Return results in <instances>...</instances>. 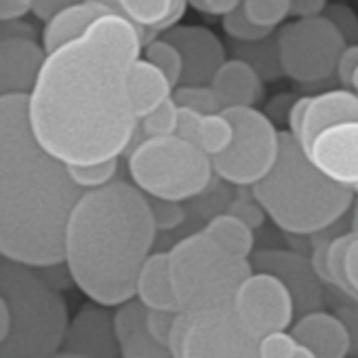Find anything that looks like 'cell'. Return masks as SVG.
<instances>
[{
	"label": "cell",
	"mask_w": 358,
	"mask_h": 358,
	"mask_svg": "<svg viewBox=\"0 0 358 358\" xmlns=\"http://www.w3.org/2000/svg\"><path fill=\"white\" fill-rule=\"evenodd\" d=\"M143 49L141 32L120 13L91 24L45 55L26 99L34 139L66 166L118 160L135 137L129 74Z\"/></svg>",
	"instance_id": "obj_1"
},
{
	"label": "cell",
	"mask_w": 358,
	"mask_h": 358,
	"mask_svg": "<svg viewBox=\"0 0 358 358\" xmlns=\"http://www.w3.org/2000/svg\"><path fill=\"white\" fill-rule=\"evenodd\" d=\"M26 99L0 97V257L43 270L64 262L68 217L83 190L34 139Z\"/></svg>",
	"instance_id": "obj_2"
},
{
	"label": "cell",
	"mask_w": 358,
	"mask_h": 358,
	"mask_svg": "<svg viewBox=\"0 0 358 358\" xmlns=\"http://www.w3.org/2000/svg\"><path fill=\"white\" fill-rule=\"evenodd\" d=\"M154 238L148 199L133 184L112 182L76 201L64 234V266L93 303L122 306L135 297Z\"/></svg>",
	"instance_id": "obj_3"
},
{
	"label": "cell",
	"mask_w": 358,
	"mask_h": 358,
	"mask_svg": "<svg viewBox=\"0 0 358 358\" xmlns=\"http://www.w3.org/2000/svg\"><path fill=\"white\" fill-rule=\"evenodd\" d=\"M251 192L262 211L282 232L295 236L329 230L354 203V192L327 179L289 133H280L276 164Z\"/></svg>",
	"instance_id": "obj_4"
},
{
	"label": "cell",
	"mask_w": 358,
	"mask_h": 358,
	"mask_svg": "<svg viewBox=\"0 0 358 358\" xmlns=\"http://www.w3.org/2000/svg\"><path fill=\"white\" fill-rule=\"evenodd\" d=\"M0 295L9 303L11 327L0 358H51L62 350L70 320L66 299L36 270L3 259Z\"/></svg>",
	"instance_id": "obj_5"
},
{
	"label": "cell",
	"mask_w": 358,
	"mask_h": 358,
	"mask_svg": "<svg viewBox=\"0 0 358 358\" xmlns=\"http://www.w3.org/2000/svg\"><path fill=\"white\" fill-rule=\"evenodd\" d=\"M166 257L177 308L184 314L232 306L238 287L253 272L249 262L228 257L203 232L175 243Z\"/></svg>",
	"instance_id": "obj_6"
},
{
	"label": "cell",
	"mask_w": 358,
	"mask_h": 358,
	"mask_svg": "<svg viewBox=\"0 0 358 358\" xmlns=\"http://www.w3.org/2000/svg\"><path fill=\"white\" fill-rule=\"evenodd\" d=\"M129 175L143 196L184 203L211 188L213 166L194 143L171 135L139 141L129 154Z\"/></svg>",
	"instance_id": "obj_7"
},
{
	"label": "cell",
	"mask_w": 358,
	"mask_h": 358,
	"mask_svg": "<svg viewBox=\"0 0 358 358\" xmlns=\"http://www.w3.org/2000/svg\"><path fill=\"white\" fill-rule=\"evenodd\" d=\"M222 112L232 122L234 137L224 154L211 158L213 175L230 186L253 188L276 164L280 133L257 108H228Z\"/></svg>",
	"instance_id": "obj_8"
},
{
	"label": "cell",
	"mask_w": 358,
	"mask_h": 358,
	"mask_svg": "<svg viewBox=\"0 0 358 358\" xmlns=\"http://www.w3.org/2000/svg\"><path fill=\"white\" fill-rule=\"evenodd\" d=\"M282 76L301 85H316L335 74L343 38L322 15L295 20L276 32Z\"/></svg>",
	"instance_id": "obj_9"
},
{
	"label": "cell",
	"mask_w": 358,
	"mask_h": 358,
	"mask_svg": "<svg viewBox=\"0 0 358 358\" xmlns=\"http://www.w3.org/2000/svg\"><path fill=\"white\" fill-rule=\"evenodd\" d=\"M257 337L238 320L232 306L188 314L177 358H257Z\"/></svg>",
	"instance_id": "obj_10"
},
{
	"label": "cell",
	"mask_w": 358,
	"mask_h": 358,
	"mask_svg": "<svg viewBox=\"0 0 358 358\" xmlns=\"http://www.w3.org/2000/svg\"><path fill=\"white\" fill-rule=\"evenodd\" d=\"M232 310L253 337L287 331L293 324L295 306L282 282L264 272H251L238 287Z\"/></svg>",
	"instance_id": "obj_11"
},
{
	"label": "cell",
	"mask_w": 358,
	"mask_h": 358,
	"mask_svg": "<svg viewBox=\"0 0 358 358\" xmlns=\"http://www.w3.org/2000/svg\"><path fill=\"white\" fill-rule=\"evenodd\" d=\"M182 57L184 87H209L217 70L228 62L220 36L205 26H175L160 34Z\"/></svg>",
	"instance_id": "obj_12"
},
{
	"label": "cell",
	"mask_w": 358,
	"mask_h": 358,
	"mask_svg": "<svg viewBox=\"0 0 358 358\" xmlns=\"http://www.w3.org/2000/svg\"><path fill=\"white\" fill-rule=\"evenodd\" d=\"M249 264L257 272L278 278L282 287L289 291L293 306L301 316L316 312L320 308L322 303L320 282L310 266V259H306L303 255L285 249H262V251H253Z\"/></svg>",
	"instance_id": "obj_13"
},
{
	"label": "cell",
	"mask_w": 358,
	"mask_h": 358,
	"mask_svg": "<svg viewBox=\"0 0 358 358\" xmlns=\"http://www.w3.org/2000/svg\"><path fill=\"white\" fill-rule=\"evenodd\" d=\"M308 160L333 184H358V122H343L322 131L306 150Z\"/></svg>",
	"instance_id": "obj_14"
},
{
	"label": "cell",
	"mask_w": 358,
	"mask_h": 358,
	"mask_svg": "<svg viewBox=\"0 0 358 358\" xmlns=\"http://www.w3.org/2000/svg\"><path fill=\"white\" fill-rule=\"evenodd\" d=\"M62 350L85 358H120L112 314L97 303L83 306L68 320Z\"/></svg>",
	"instance_id": "obj_15"
},
{
	"label": "cell",
	"mask_w": 358,
	"mask_h": 358,
	"mask_svg": "<svg viewBox=\"0 0 358 358\" xmlns=\"http://www.w3.org/2000/svg\"><path fill=\"white\" fill-rule=\"evenodd\" d=\"M45 51L34 38L0 36V97L30 95Z\"/></svg>",
	"instance_id": "obj_16"
},
{
	"label": "cell",
	"mask_w": 358,
	"mask_h": 358,
	"mask_svg": "<svg viewBox=\"0 0 358 358\" xmlns=\"http://www.w3.org/2000/svg\"><path fill=\"white\" fill-rule=\"evenodd\" d=\"M343 122H358V97L352 91L331 89L314 95L308 101L297 143L306 152L322 131Z\"/></svg>",
	"instance_id": "obj_17"
},
{
	"label": "cell",
	"mask_w": 358,
	"mask_h": 358,
	"mask_svg": "<svg viewBox=\"0 0 358 358\" xmlns=\"http://www.w3.org/2000/svg\"><path fill=\"white\" fill-rule=\"evenodd\" d=\"M295 341L308 348L316 358H348L352 339L339 316L316 310L303 314L291 329Z\"/></svg>",
	"instance_id": "obj_18"
},
{
	"label": "cell",
	"mask_w": 358,
	"mask_h": 358,
	"mask_svg": "<svg viewBox=\"0 0 358 358\" xmlns=\"http://www.w3.org/2000/svg\"><path fill=\"white\" fill-rule=\"evenodd\" d=\"M118 13L114 3H103V0H83V3H70L64 11H59L51 22L43 28V51L53 53L62 45L78 38L91 24L97 20Z\"/></svg>",
	"instance_id": "obj_19"
},
{
	"label": "cell",
	"mask_w": 358,
	"mask_h": 358,
	"mask_svg": "<svg viewBox=\"0 0 358 358\" xmlns=\"http://www.w3.org/2000/svg\"><path fill=\"white\" fill-rule=\"evenodd\" d=\"M120 358H171L169 350L156 343L145 331V308L131 299L112 314Z\"/></svg>",
	"instance_id": "obj_20"
},
{
	"label": "cell",
	"mask_w": 358,
	"mask_h": 358,
	"mask_svg": "<svg viewBox=\"0 0 358 358\" xmlns=\"http://www.w3.org/2000/svg\"><path fill=\"white\" fill-rule=\"evenodd\" d=\"M118 13L131 22L143 36V45L175 28L186 15L188 3L184 0H118Z\"/></svg>",
	"instance_id": "obj_21"
},
{
	"label": "cell",
	"mask_w": 358,
	"mask_h": 358,
	"mask_svg": "<svg viewBox=\"0 0 358 358\" xmlns=\"http://www.w3.org/2000/svg\"><path fill=\"white\" fill-rule=\"evenodd\" d=\"M222 103V110L228 108H255L264 99L262 78L238 59H228L209 85Z\"/></svg>",
	"instance_id": "obj_22"
},
{
	"label": "cell",
	"mask_w": 358,
	"mask_h": 358,
	"mask_svg": "<svg viewBox=\"0 0 358 358\" xmlns=\"http://www.w3.org/2000/svg\"><path fill=\"white\" fill-rule=\"evenodd\" d=\"M135 297L145 310L179 312L171 285L166 253H152L141 264L135 280Z\"/></svg>",
	"instance_id": "obj_23"
},
{
	"label": "cell",
	"mask_w": 358,
	"mask_h": 358,
	"mask_svg": "<svg viewBox=\"0 0 358 358\" xmlns=\"http://www.w3.org/2000/svg\"><path fill=\"white\" fill-rule=\"evenodd\" d=\"M171 85L169 80L145 59H137L129 74V99L137 120L152 114L164 101L171 99Z\"/></svg>",
	"instance_id": "obj_24"
},
{
	"label": "cell",
	"mask_w": 358,
	"mask_h": 358,
	"mask_svg": "<svg viewBox=\"0 0 358 358\" xmlns=\"http://www.w3.org/2000/svg\"><path fill=\"white\" fill-rule=\"evenodd\" d=\"M201 232L220 251H224L232 259L249 262V257L255 251L253 230L247 228L241 220H236L230 213H217V215H213Z\"/></svg>",
	"instance_id": "obj_25"
},
{
	"label": "cell",
	"mask_w": 358,
	"mask_h": 358,
	"mask_svg": "<svg viewBox=\"0 0 358 358\" xmlns=\"http://www.w3.org/2000/svg\"><path fill=\"white\" fill-rule=\"evenodd\" d=\"M236 59L245 62L259 78L262 83H274L282 78V68H280V57H278V45H276V32L259 43H247L241 45L236 43L234 47Z\"/></svg>",
	"instance_id": "obj_26"
},
{
	"label": "cell",
	"mask_w": 358,
	"mask_h": 358,
	"mask_svg": "<svg viewBox=\"0 0 358 358\" xmlns=\"http://www.w3.org/2000/svg\"><path fill=\"white\" fill-rule=\"evenodd\" d=\"M232 137H234V129L232 122L224 116V112L209 114V116H201L199 120L194 133V145L203 150L209 158H215L230 148Z\"/></svg>",
	"instance_id": "obj_27"
},
{
	"label": "cell",
	"mask_w": 358,
	"mask_h": 358,
	"mask_svg": "<svg viewBox=\"0 0 358 358\" xmlns=\"http://www.w3.org/2000/svg\"><path fill=\"white\" fill-rule=\"evenodd\" d=\"M356 232H348V234H339L335 238L329 241L327 245V251H324V272H322V282L327 285H333L337 287L343 295H348L352 301L358 303V297L356 293L350 289L348 285V278H345V268H343V262H345V253H348V247L352 243Z\"/></svg>",
	"instance_id": "obj_28"
},
{
	"label": "cell",
	"mask_w": 358,
	"mask_h": 358,
	"mask_svg": "<svg viewBox=\"0 0 358 358\" xmlns=\"http://www.w3.org/2000/svg\"><path fill=\"white\" fill-rule=\"evenodd\" d=\"M241 9L253 26L276 32V28L289 17L291 0H245Z\"/></svg>",
	"instance_id": "obj_29"
},
{
	"label": "cell",
	"mask_w": 358,
	"mask_h": 358,
	"mask_svg": "<svg viewBox=\"0 0 358 358\" xmlns=\"http://www.w3.org/2000/svg\"><path fill=\"white\" fill-rule=\"evenodd\" d=\"M143 59L148 64H152L171 85V89H175L182 80V57L179 53L160 36H156L154 41H150L143 49Z\"/></svg>",
	"instance_id": "obj_30"
},
{
	"label": "cell",
	"mask_w": 358,
	"mask_h": 358,
	"mask_svg": "<svg viewBox=\"0 0 358 358\" xmlns=\"http://www.w3.org/2000/svg\"><path fill=\"white\" fill-rule=\"evenodd\" d=\"M66 169H68L72 184L78 190L91 192L114 182L116 171H118V160H106V162L87 164V166H66Z\"/></svg>",
	"instance_id": "obj_31"
},
{
	"label": "cell",
	"mask_w": 358,
	"mask_h": 358,
	"mask_svg": "<svg viewBox=\"0 0 358 358\" xmlns=\"http://www.w3.org/2000/svg\"><path fill=\"white\" fill-rule=\"evenodd\" d=\"M171 99L177 108H188L201 116L222 112V103L217 101L211 87H184L182 85L171 93Z\"/></svg>",
	"instance_id": "obj_32"
},
{
	"label": "cell",
	"mask_w": 358,
	"mask_h": 358,
	"mask_svg": "<svg viewBox=\"0 0 358 358\" xmlns=\"http://www.w3.org/2000/svg\"><path fill=\"white\" fill-rule=\"evenodd\" d=\"M148 199V196H145ZM148 209L150 217L154 224L156 232H171L184 226L188 213L182 207V203H171V201H158V199H148Z\"/></svg>",
	"instance_id": "obj_33"
},
{
	"label": "cell",
	"mask_w": 358,
	"mask_h": 358,
	"mask_svg": "<svg viewBox=\"0 0 358 358\" xmlns=\"http://www.w3.org/2000/svg\"><path fill=\"white\" fill-rule=\"evenodd\" d=\"M222 26H224V32H226L230 38H234L236 43H241V45L259 43V41H264V38H268V36L274 34L272 30H264V28L253 26V24L245 17L241 5H238V9H234L232 13H228V15L222 20Z\"/></svg>",
	"instance_id": "obj_34"
},
{
	"label": "cell",
	"mask_w": 358,
	"mask_h": 358,
	"mask_svg": "<svg viewBox=\"0 0 358 358\" xmlns=\"http://www.w3.org/2000/svg\"><path fill=\"white\" fill-rule=\"evenodd\" d=\"M141 131H143L145 139L175 135V131H177V106L173 103V99L164 101L152 114L141 118Z\"/></svg>",
	"instance_id": "obj_35"
},
{
	"label": "cell",
	"mask_w": 358,
	"mask_h": 358,
	"mask_svg": "<svg viewBox=\"0 0 358 358\" xmlns=\"http://www.w3.org/2000/svg\"><path fill=\"white\" fill-rule=\"evenodd\" d=\"M322 17L335 26V30L343 38L345 47L358 45V13L352 7L341 5V3H335V5L327 3Z\"/></svg>",
	"instance_id": "obj_36"
},
{
	"label": "cell",
	"mask_w": 358,
	"mask_h": 358,
	"mask_svg": "<svg viewBox=\"0 0 358 358\" xmlns=\"http://www.w3.org/2000/svg\"><path fill=\"white\" fill-rule=\"evenodd\" d=\"M297 345L299 343L289 331L268 333L257 341V358H293Z\"/></svg>",
	"instance_id": "obj_37"
},
{
	"label": "cell",
	"mask_w": 358,
	"mask_h": 358,
	"mask_svg": "<svg viewBox=\"0 0 358 358\" xmlns=\"http://www.w3.org/2000/svg\"><path fill=\"white\" fill-rule=\"evenodd\" d=\"M177 312H160V310H145V331L150 333V337L166 348V339L173 327Z\"/></svg>",
	"instance_id": "obj_38"
},
{
	"label": "cell",
	"mask_w": 358,
	"mask_h": 358,
	"mask_svg": "<svg viewBox=\"0 0 358 358\" xmlns=\"http://www.w3.org/2000/svg\"><path fill=\"white\" fill-rule=\"evenodd\" d=\"M226 213L234 215L236 220H241L251 230L259 228L264 224V217H266V213L262 211V207L253 199H236Z\"/></svg>",
	"instance_id": "obj_39"
},
{
	"label": "cell",
	"mask_w": 358,
	"mask_h": 358,
	"mask_svg": "<svg viewBox=\"0 0 358 358\" xmlns=\"http://www.w3.org/2000/svg\"><path fill=\"white\" fill-rule=\"evenodd\" d=\"M358 68V45L354 47H345L339 55V62H337V68H335V74L341 83V89H348L350 91V80H352V74L354 70Z\"/></svg>",
	"instance_id": "obj_40"
},
{
	"label": "cell",
	"mask_w": 358,
	"mask_h": 358,
	"mask_svg": "<svg viewBox=\"0 0 358 358\" xmlns=\"http://www.w3.org/2000/svg\"><path fill=\"white\" fill-rule=\"evenodd\" d=\"M192 9H196L203 15L209 17H226L228 13H232L234 9H238V0H194V3H188Z\"/></svg>",
	"instance_id": "obj_41"
},
{
	"label": "cell",
	"mask_w": 358,
	"mask_h": 358,
	"mask_svg": "<svg viewBox=\"0 0 358 358\" xmlns=\"http://www.w3.org/2000/svg\"><path fill=\"white\" fill-rule=\"evenodd\" d=\"M30 0H0V24L20 22L30 13Z\"/></svg>",
	"instance_id": "obj_42"
},
{
	"label": "cell",
	"mask_w": 358,
	"mask_h": 358,
	"mask_svg": "<svg viewBox=\"0 0 358 358\" xmlns=\"http://www.w3.org/2000/svg\"><path fill=\"white\" fill-rule=\"evenodd\" d=\"M324 7H327L324 0H293L289 9V17H295V20L320 17L324 13Z\"/></svg>",
	"instance_id": "obj_43"
},
{
	"label": "cell",
	"mask_w": 358,
	"mask_h": 358,
	"mask_svg": "<svg viewBox=\"0 0 358 358\" xmlns=\"http://www.w3.org/2000/svg\"><path fill=\"white\" fill-rule=\"evenodd\" d=\"M343 268H345L348 285H350V289H352V291L356 293V297H358V232L354 234V238H352V243H350V247H348Z\"/></svg>",
	"instance_id": "obj_44"
},
{
	"label": "cell",
	"mask_w": 358,
	"mask_h": 358,
	"mask_svg": "<svg viewBox=\"0 0 358 358\" xmlns=\"http://www.w3.org/2000/svg\"><path fill=\"white\" fill-rule=\"evenodd\" d=\"M70 3H66V0H36V3H32L30 7V13H34L38 20H43L45 24L51 22L59 11H64Z\"/></svg>",
	"instance_id": "obj_45"
},
{
	"label": "cell",
	"mask_w": 358,
	"mask_h": 358,
	"mask_svg": "<svg viewBox=\"0 0 358 358\" xmlns=\"http://www.w3.org/2000/svg\"><path fill=\"white\" fill-rule=\"evenodd\" d=\"M308 101L310 97H297L287 114V122H289V135L297 141L299 137V129H301V122H303V114H306V108H308Z\"/></svg>",
	"instance_id": "obj_46"
},
{
	"label": "cell",
	"mask_w": 358,
	"mask_h": 358,
	"mask_svg": "<svg viewBox=\"0 0 358 358\" xmlns=\"http://www.w3.org/2000/svg\"><path fill=\"white\" fill-rule=\"evenodd\" d=\"M11 327V312H9V303L5 301V297L0 295V343L5 341L7 333Z\"/></svg>",
	"instance_id": "obj_47"
},
{
	"label": "cell",
	"mask_w": 358,
	"mask_h": 358,
	"mask_svg": "<svg viewBox=\"0 0 358 358\" xmlns=\"http://www.w3.org/2000/svg\"><path fill=\"white\" fill-rule=\"evenodd\" d=\"M293 358H316L308 348H303V345H297V352H295V356Z\"/></svg>",
	"instance_id": "obj_48"
},
{
	"label": "cell",
	"mask_w": 358,
	"mask_h": 358,
	"mask_svg": "<svg viewBox=\"0 0 358 358\" xmlns=\"http://www.w3.org/2000/svg\"><path fill=\"white\" fill-rule=\"evenodd\" d=\"M350 91L358 97V68L354 70V74H352V80H350Z\"/></svg>",
	"instance_id": "obj_49"
},
{
	"label": "cell",
	"mask_w": 358,
	"mask_h": 358,
	"mask_svg": "<svg viewBox=\"0 0 358 358\" xmlns=\"http://www.w3.org/2000/svg\"><path fill=\"white\" fill-rule=\"evenodd\" d=\"M51 358H85V356H78V354H72V352L59 350V352H57V354H53Z\"/></svg>",
	"instance_id": "obj_50"
},
{
	"label": "cell",
	"mask_w": 358,
	"mask_h": 358,
	"mask_svg": "<svg viewBox=\"0 0 358 358\" xmlns=\"http://www.w3.org/2000/svg\"><path fill=\"white\" fill-rule=\"evenodd\" d=\"M352 192H354V194H358V184H356V186L352 188Z\"/></svg>",
	"instance_id": "obj_51"
},
{
	"label": "cell",
	"mask_w": 358,
	"mask_h": 358,
	"mask_svg": "<svg viewBox=\"0 0 358 358\" xmlns=\"http://www.w3.org/2000/svg\"><path fill=\"white\" fill-rule=\"evenodd\" d=\"M352 232H358V215H356V228H354Z\"/></svg>",
	"instance_id": "obj_52"
},
{
	"label": "cell",
	"mask_w": 358,
	"mask_h": 358,
	"mask_svg": "<svg viewBox=\"0 0 358 358\" xmlns=\"http://www.w3.org/2000/svg\"><path fill=\"white\" fill-rule=\"evenodd\" d=\"M0 264H3V257H0Z\"/></svg>",
	"instance_id": "obj_53"
}]
</instances>
